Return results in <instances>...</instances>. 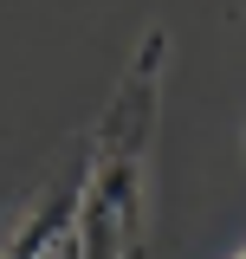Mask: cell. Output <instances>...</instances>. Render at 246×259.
Here are the masks:
<instances>
[{"mask_svg":"<svg viewBox=\"0 0 246 259\" xmlns=\"http://www.w3.org/2000/svg\"><path fill=\"white\" fill-rule=\"evenodd\" d=\"M155 91H162V32L143 39L104 110L97 149L78 188V259H143L149 227V143H155Z\"/></svg>","mask_w":246,"mask_h":259,"instance_id":"obj_1","label":"cell"},{"mask_svg":"<svg viewBox=\"0 0 246 259\" xmlns=\"http://www.w3.org/2000/svg\"><path fill=\"white\" fill-rule=\"evenodd\" d=\"M240 259H246V253H240Z\"/></svg>","mask_w":246,"mask_h":259,"instance_id":"obj_2","label":"cell"}]
</instances>
